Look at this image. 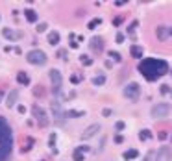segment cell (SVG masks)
Wrapping results in <instances>:
<instances>
[{
	"label": "cell",
	"mask_w": 172,
	"mask_h": 161,
	"mask_svg": "<svg viewBox=\"0 0 172 161\" xmlns=\"http://www.w3.org/2000/svg\"><path fill=\"white\" fill-rule=\"evenodd\" d=\"M139 72L146 78V80H157L161 76H165L169 72V63L165 60H155V58H146L139 63Z\"/></svg>",
	"instance_id": "cell-1"
},
{
	"label": "cell",
	"mask_w": 172,
	"mask_h": 161,
	"mask_svg": "<svg viewBox=\"0 0 172 161\" xmlns=\"http://www.w3.org/2000/svg\"><path fill=\"white\" fill-rule=\"evenodd\" d=\"M13 148V135H11V128L6 122V119L0 117V161H6L11 154Z\"/></svg>",
	"instance_id": "cell-2"
},
{
	"label": "cell",
	"mask_w": 172,
	"mask_h": 161,
	"mask_svg": "<svg viewBox=\"0 0 172 161\" xmlns=\"http://www.w3.org/2000/svg\"><path fill=\"white\" fill-rule=\"evenodd\" d=\"M50 81H52V93L59 96L61 95V85H63V76L57 69H52L50 70Z\"/></svg>",
	"instance_id": "cell-3"
},
{
	"label": "cell",
	"mask_w": 172,
	"mask_h": 161,
	"mask_svg": "<svg viewBox=\"0 0 172 161\" xmlns=\"http://www.w3.org/2000/svg\"><path fill=\"white\" fill-rule=\"evenodd\" d=\"M26 60H28V63H32V65H44L48 58H46V54L43 50H32V52L26 54Z\"/></svg>",
	"instance_id": "cell-4"
},
{
	"label": "cell",
	"mask_w": 172,
	"mask_h": 161,
	"mask_svg": "<svg viewBox=\"0 0 172 161\" xmlns=\"http://www.w3.org/2000/svg\"><path fill=\"white\" fill-rule=\"evenodd\" d=\"M32 113H34V117H35V121H37V124L41 128L48 126V115H46V111H44L39 104H35V106L32 107Z\"/></svg>",
	"instance_id": "cell-5"
},
{
	"label": "cell",
	"mask_w": 172,
	"mask_h": 161,
	"mask_svg": "<svg viewBox=\"0 0 172 161\" xmlns=\"http://www.w3.org/2000/svg\"><path fill=\"white\" fill-rule=\"evenodd\" d=\"M139 95H141V87H139V83H128L126 87H124V96L126 98H130V100H139Z\"/></svg>",
	"instance_id": "cell-6"
},
{
	"label": "cell",
	"mask_w": 172,
	"mask_h": 161,
	"mask_svg": "<svg viewBox=\"0 0 172 161\" xmlns=\"http://www.w3.org/2000/svg\"><path fill=\"white\" fill-rule=\"evenodd\" d=\"M169 113H170V106L169 104H157V106L152 107V117H155V119H163Z\"/></svg>",
	"instance_id": "cell-7"
},
{
	"label": "cell",
	"mask_w": 172,
	"mask_h": 161,
	"mask_svg": "<svg viewBox=\"0 0 172 161\" xmlns=\"http://www.w3.org/2000/svg\"><path fill=\"white\" fill-rule=\"evenodd\" d=\"M52 115H54V119H56L59 124L63 122V119H65V111L61 109V100H54L52 102Z\"/></svg>",
	"instance_id": "cell-8"
},
{
	"label": "cell",
	"mask_w": 172,
	"mask_h": 161,
	"mask_svg": "<svg viewBox=\"0 0 172 161\" xmlns=\"http://www.w3.org/2000/svg\"><path fill=\"white\" fill-rule=\"evenodd\" d=\"M155 161H172V150L169 146H161V148L157 150Z\"/></svg>",
	"instance_id": "cell-9"
},
{
	"label": "cell",
	"mask_w": 172,
	"mask_h": 161,
	"mask_svg": "<svg viewBox=\"0 0 172 161\" xmlns=\"http://www.w3.org/2000/svg\"><path fill=\"white\" fill-rule=\"evenodd\" d=\"M98 132H100V126H98V124H91V126H87V128L83 130V133H81V139H83V141H87V139L95 137Z\"/></svg>",
	"instance_id": "cell-10"
},
{
	"label": "cell",
	"mask_w": 172,
	"mask_h": 161,
	"mask_svg": "<svg viewBox=\"0 0 172 161\" xmlns=\"http://www.w3.org/2000/svg\"><path fill=\"white\" fill-rule=\"evenodd\" d=\"M2 35L9 41H19L22 37V32H17V30H11V28H4L2 30Z\"/></svg>",
	"instance_id": "cell-11"
},
{
	"label": "cell",
	"mask_w": 172,
	"mask_h": 161,
	"mask_svg": "<svg viewBox=\"0 0 172 161\" xmlns=\"http://www.w3.org/2000/svg\"><path fill=\"white\" fill-rule=\"evenodd\" d=\"M91 50H93L95 54H100V52L104 50V41L100 39V37H93V39H91Z\"/></svg>",
	"instance_id": "cell-12"
},
{
	"label": "cell",
	"mask_w": 172,
	"mask_h": 161,
	"mask_svg": "<svg viewBox=\"0 0 172 161\" xmlns=\"http://www.w3.org/2000/svg\"><path fill=\"white\" fill-rule=\"evenodd\" d=\"M19 100V91L17 89H13V91H9V95H8V100H6V106L8 107H13L15 104Z\"/></svg>",
	"instance_id": "cell-13"
},
{
	"label": "cell",
	"mask_w": 172,
	"mask_h": 161,
	"mask_svg": "<svg viewBox=\"0 0 172 161\" xmlns=\"http://www.w3.org/2000/svg\"><path fill=\"white\" fill-rule=\"evenodd\" d=\"M87 150H89L87 146H78L76 150H74V154H72L74 161H83V154H85Z\"/></svg>",
	"instance_id": "cell-14"
},
{
	"label": "cell",
	"mask_w": 172,
	"mask_h": 161,
	"mask_svg": "<svg viewBox=\"0 0 172 161\" xmlns=\"http://www.w3.org/2000/svg\"><path fill=\"white\" fill-rule=\"evenodd\" d=\"M130 54H132V58H135V60H141V58H143V46L133 44V46L130 48Z\"/></svg>",
	"instance_id": "cell-15"
},
{
	"label": "cell",
	"mask_w": 172,
	"mask_h": 161,
	"mask_svg": "<svg viewBox=\"0 0 172 161\" xmlns=\"http://www.w3.org/2000/svg\"><path fill=\"white\" fill-rule=\"evenodd\" d=\"M17 81H19L20 85H28V83H30V76H28L26 72H19V74H17Z\"/></svg>",
	"instance_id": "cell-16"
},
{
	"label": "cell",
	"mask_w": 172,
	"mask_h": 161,
	"mask_svg": "<svg viewBox=\"0 0 172 161\" xmlns=\"http://www.w3.org/2000/svg\"><path fill=\"white\" fill-rule=\"evenodd\" d=\"M157 37L161 41H165L167 37H169V28H165V26H159L157 28Z\"/></svg>",
	"instance_id": "cell-17"
},
{
	"label": "cell",
	"mask_w": 172,
	"mask_h": 161,
	"mask_svg": "<svg viewBox=\"0 0 172 161\" xmlns=\"http://www.w3.org/2000/svg\"><path fill=\"white\" fill-rule=\"evenodd\" d=\"M48 43H50L52 46L57 44V43H59V34H57V32H50V34H48Z\"/></svg>",
	"instance_id": "cell-18"
},
{
	"label": "cell",
	"mask_w": 172,
	"mask_h": 161,
	"mask_svg": "<svg viewBox=\"0 0 172 161\" xmlns=\"http://www.w3.org/2000/svg\"><path fill=\"white\" fill-rule=\"evenodd\" d=\"M24 15H26V19L30 20V22H35V20H37V13H35L34 9H26Z\"/></svg>",
	"instance_id": "cell-19"
},
{
	"label": "cell",
	"mask_w": 172,
	"mask_h": 161,
	"mask_svg": "<svg viewBox=\"0 0 172 161\" xmlns=\"http://www.w3.org/2000/svg\"><path fill=\"white\" fill-rule=\"evenodd\" d=\"M137 156H139V152H137V150H133V148L124 152V159H135Z\"/></svg>",
	"instance_id": "cell-20"
},
{
	"label": "cell",
	"mask_w": 172,
	"mask_h": 161,
	"mask_svg": "<svg viewBox=\"0 0 172 161\" xmlns=\"http://www.w3.org/2000/svg\"><path fill=\"white\" fill-rule=\"evenodd\" d=\"M65 117H83V111H76V109H69V111H65Z\"/></svg>",
	"instance_id": "cell-21"
},
{
	"label": "cell",
	"mask_w": 172,
	"mask_h": 161,
	"mask_svg": "<svg viewBox=\"0 0 172 161\" xmlns=\"http://www.w3.org/2000/svg\"><path fill=\"white\" fill-rule=\"evenodd\" d=\"M150 137H152V133H150L148 130H143V132L139 133V139H141V141H148Z\"/></svg>",
	"instance_id": "cell-22"
},
{
	"label": "cell",
	"mask_w": 172,
	"mask_h": 161,
	"mask_svg": "<svg viewBox=\"0 0 172 161\" xmlns=\"http://www.w3.org/2000/svg\"><path fill=\"white\" fill-rule=\"evenodd\" d=\"M80 61H81V65H83V67H89V65H93V60H91L89 56H80Z\"/></svg>",
	"instance_id": "cell-23"
},
{
	"label": "cell",
	"mask_w": 172,
	"mask_h": 161,
	"mask_svg": "<svg viewBox=\"0 0 172 161\" xmlns=\"http://www.w3.org/2000/svg\"><path fill=\"white\" fill-rule=\"evenodd\" d=\"M100 24H102V19H93L87 24V28H89V30H95L96 26H100Z\"/></svg>",
	"instance_id": "cell-24"
},
{
	"label": "cell",
	"mask_w": 172,
	"mask_h": 161,
	"mask_svg": "<svg viewBox=\"0 0 172 161\" xmlns=\"http://www.w3.org/2000/svg\"><path fill=\"white\" fill-rule=\"evenodd\" d=\"M69 41H70V46H72V48H78V44H80V43H78L76 34H70V35H69Z\"/></svg>",
	"instance_id": "cell-25"
},
{
	"label": "cell",
	"mask_w": 172,
	"mask_h": 161,
	"mask_svg": "<svg viewBox=\"0 0 172 161\" xmlns=\"http://www.w3.org/2000/svg\"><path fill=\"white\" fill-rule=\"evenodd\" d=\"M104 81H106V76H95L93 78V83L95 85H104Z\"/></svg>",
	"instance_id": "cell-26"
},
{
	"label": "cell",
	"mask_w": 172,
	"mask_h": 161,
	"mask_svg": "<svg viewBox=\"0 0 172 161\" xmlns=\"http://www.w3.org/2000/svg\"><path fill=\"white\" fill-rule=\"evenodd\" d=\"M81 80H83L81 74H72V76H70V81H72V83H80Z\"/></svg>",
	"instance_id": "cell-27"
},
{
	"label": "cell",
	"mask_w": 172,
	"mask_h": 161,
	"mask_svg": "<svg viewBox=\"0 0 172 161\" xmlns=\"http://www.w3.org/2000/svg\"><path fill=\"white\" fill-rule=\"evenodd\" d=\"M109 58H113V61H120V60H122L118 52H109Z\"/></svg>",
	"instance_id": "cell-28"
},
{
	"label": "cell",
	"mask_w": 172,
	"mask_h": 161,
	"mask_svg": "<svg viewBox=\"0 0 172 161\" xmlns=\"http://www.w3.org/2000/svg\"><path fill=\"white\" fill-rule=\"evenodd\" d=\"M57 58L59 60H67V50H59L57 52Z\"/></svg>",
	"instance_id": "cell-29"
},
{
	"label": "cell",
	"mask_w": 172,
	"mask_h": 161,
	"mask_svg": "<svg viewBox=\"0 0 172 161\" xmlns=\"http://www.w3.org/2000/svg\"><path fill=\"white\" fill-rule=\"evenodd\" d=\"M46 28H48V26H46V22H41V24L37 26V32H44Z\"/></svg>",
	"instance_id": "cell-30"
},
{
	"label": "cell",
	"mask_w": 172,
	"mask_h": 161,
	"mask_svg": "<svg viewBox=\"0 0 172 161\" xmlns=\"http://www.w3.org/2000/svg\"><path fill=\"white\" fill-rule=\"evenodd\" d=\"M161 93H163V95H169V93H170L169 85H161Z\"/></svg>",
	"instance_id": "cell-31"
},
{
	"label": "cell",
	"mask_w": 172,
	"mask_h": 161,
	"mask_svg": "<svg viewBox=\"0 0 172 161\" xmlns=\"http://www.w3.org/2000/svg\"><path fill=\"white\" fill-rule=\"evenodd\" d=\"M157 137H159L161 141H165V139L169 137V133H167V132H159V135H157Z\"/></svg>",
	"instance_id": "cell-32"
},
{
	"label": "cell",
	"mask_w": 172,
	"mask_h": 161,
	"mask_svg": "<svg viewBox=\"0 0 172 161\" xmlns=\"http://www.w3.org/2000/svg\"><path fill=\"white\" fill-rule=\"evenodd\" d=\"M135 28H137V20H135V22H132V26H130V34H133Z\"/></svg>",
	"instance_id": "cell-33"
},
{
	"label": "cell",
	"mask_w": 172,
	"mask_h": 161,
	"mask_svg": "<svg viewBox=\"0 0 172 161\" xmlns=\"http://www.w3.org/2000/svg\"><path fill=\"white\" fill-rule=\"evenodd\" d=\"M102 113H104V117H109V115H111V109H104Z\"/></svg>",
	"instance_id": "cell-34"
},
{
	"label": "cell",
	"mask_w": 172,
	"mask_h": 161,
	"mask_svg": "<svg viewBox=\"0 0 172 161\" xmlns=\"http://www.w3.org/2000/svg\"><path fill=\"white\" fill-rule=\"evenodd\" d=\"M117 130H124V122H117Z\"/></svg>",
	"instance_id": "cell-35"
},
{
	"label": "cell",
	"mask_w": 172,
	"mask_h": 161,
	"mask_svg": "<svg viewBox=\"0 0 172 161\" xmlns=\"http://www.w3.org/2000/svg\"><path fill=\"white\" fill-rule=\"evenodd\" d=\"M54 143H56V133H52V135H50V144H54Z\"/></svg>",
	"instance_id": "cell-36"
},
{
	"label": "cell",
	"mask_w": 172,
	"mask_h": 161,
	"mask_svg": "<svg viewBox=\"0 0 172 161\" xmlns=\"http://www.w3.org/2000/svg\"><path fill=\"white\" fill-rule=\"evenodd\" d=\"M117 41H118V43H122V41H124V35H122V34H118V35H117Z\"/></svg>",
	"instance_id": "cell-37"
},
{
	"label": "cell",
	"mask_w": 172,
	"mask_h": 161,
	"mask_svg": "<svg viewBox=\"0 0 172 161\" xmlns=\"http://www.w3.org/2000/svg\"><path fill=\"white\" fill-rule=\"evenodd\" d=\"M2 98H4V89H0V102H2Z\"/></svg>",
	"instance_id": "cell-38"
},
{
	"label": "cell",
	"mask_w": 172,
	"mask_h": 161,
	"mask_svg": "<svg viewBox=\"0 0 172 161\" xmlns=\"http://www.w3.org/2000/svg\"><path fill=\"white\" fill-rule=\"evenodd\" d=\"M169 35H172V28H169Z\"/></svg>",
	"instance_id": "cell-39"
}]
</instances>
